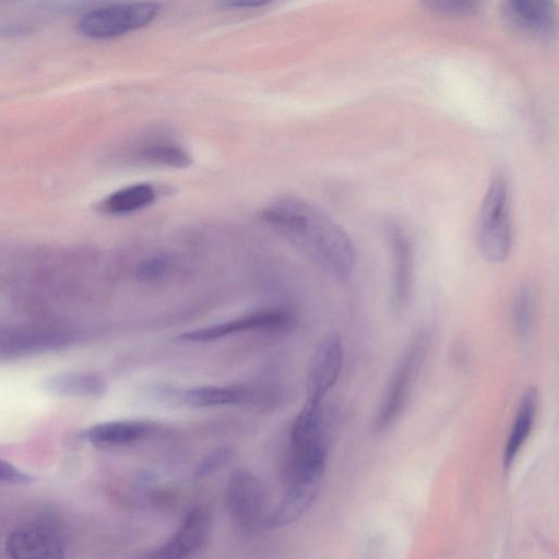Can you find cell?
I'll list each match as a JSON object with an SVG mask.
<instances>
[{
  "mask_svg": "<svg viewBox=\"0 0 559 559\" xmlns=\"http://www.w3.org/2000/svg\"><path fill=\"white\" fill-rule=\"evenodd\" d=\"M261 218L331 276L345 280L350 275L355 247L346 231L317 205L285 195L265 205Z\"/></svg>",
  "mask_w": 559,
  "mask_h": 559,
  "instance_id": "6da1fadb",
  "label": "cell"
},
{
  "mask_svg": "<svg viewBox=\"0 0 559 559\" xmlns=\"http://www.w3.org/2000/svg\"><path fill=\"white\" fill-rule=\"evenodd\" d=\"M510 193L506 177L496 175L483 199L476 227V242L483 258L499 264L510 255L512 226Z\"/></svg>",
  "mask_w": 559,
  "mask_h": 559,
  "instance_id": "7a4b0ae2",
  "label": "cell"
},
{
  "mask_svg": "<svg viewBox=\"0 0 559 559\" xmlns=\"http://www.w3.org/2000/svg\"><path fill=\"white\" fill-rule=\"evenodd\" d=\"M155 1H132L93 10L82 16L78 27L93 39H109L141 29L158 14Z\"/></svg>",
  "mask_w": 559,
  "mask_h": 559,
  "instance_id": "3957f363",
  "label": "cell"
},
{
  "mask_svg": "<svg viewBox=\"0 0 559 559\" xmlns=\"http://www.w3.org/2000/svg\"><path fill=\"white\" fill-rule=\"evenodd\" d=\"M427 344L425 333H418L409 343L374 418L373 428L377 432L385 431L403 412L425 360Z\"/></svg>",
  "mask_w": 559,
  "mask_h": 559,
  "instance_id": "277c9868",
  "label": "cell"
},
{
  "mask_svg": "<svg viewBox=\"0 0 559 559\" xmlns=\"http://www.w3.org/2000/svg\"><path fill=\"white\" fill-rule=\"evenodd\" d=\"M225 498L228 514L240 531L251 533L260 526L264 516L265 491L253 474L242 468L234 471Z\"/></svg>",
  "mask_w": 559,
  "mask_h": 559,
  "instance_id": "5b68a950",
  "label": "cell"
},
{
  "mask_svg": "<svg viewBox=\"0 0 559 559\" xmlns=\"http://www.w3.org/2000/svg\"><path fill=\"white\" fill-rule=\"evenodd\" d=\"M391 259V306L394 312H403L409 305L414 290L415 254L406 230L391 224L386 230Z\"/></svg>",
  "mask_w": 559,
  "mask_h": 559,
  "instance_id": "8992f818",
  "label": "cell"
},
{
  "mask_svg": "<svg viewBox=\"0 0 559 559\" xmlns=\"http://www.w3.org/2000/svg\"><path fill=\"white\" fill-rule=\"evenodd\" d=\"M324 469L290 471L288 489L282 501L265 519L269 530L280 528L297 522L314 502L321 485Z\"/></svg>",
  "mask_w": 559,
  "mask_h": 559,
  "instance_id": "52a82bcc",
  "label": "cell"
},
{
  "mask_svg": "<svg viewBox=\"0 0 559 559\" xmlns=\"http://www.w3.org/2000/svg\"><path fill=\"white\" fill-rule=\"evenodd\" d=\"M293 317L283 309L252 312L226 322L187 331L178 336L181 342L205 343L245 331L276 332L290 326Z\"/></svg>",
  "mask_w": 559,
  "mask_h": 559,
  "instance_id": "ba28073f",
  "label": "cell"
},
{
  "mask_svg": "<svg viewBox=\"0 0 559 559\" xmlns=\"http://www.w3.org/2000/svg\"><path fill=\"white\" fill-rule=\"evenodd\" d=\"M211 513L207 508L191 509L177 533L165 545L146 557L177 559L194 555L206 545L211 534Z\"/></svg>",
  "mask_w": 559,
  "mask_h": 559,
  "instance_id": "9c48e42d",
  "label": "cell"
},
{
  "mask_svg": "<svg viewBox=\"0 0 559 559\" xmlns=\"http://www.w3.org/2000/svg\"><path fill=\"white\" fill-rule=\"evenodd\" d=\"M343 365V346L338 334L326 335L318 345L307 376V400L322 402L335 384Z\"/></svg>",
  "mask_w": 559,
  "mask_h": 559,
  "instance_id": "30bf717a",
  "label": "cell"
},
{
  "mask_svg": "<svg viewBox=\"0 0 559 559\" xmlns=\"http://www.w3.org/2000/svg\"><path fill=\"white\" fill-rule=\"evenodd\" d=\"M12 558L43 559L63 557V542L57 531L43 525H27L12 531L5 539Z\"/></svg>",
  "mask_w": 559,
  "mask_h": 559,
  "instance_id": "8fae6325",
  "label": "cell"
},
{
  "mask_svg": "<svg viewBox=\"0 0 559 559\" xmlns=\"http://www.w3.org/2000/svg\"><path fill=\"white\" fill-rule=\"evenodd\" d=\"M501 11L507 23L525 35H547L555 26L554 0H503Z\"/></svg>",
  "mask_w": 559,
  "mask_h": 559,
  "instance_id": "7c38bea8",
  "label": "cell"
},
{
  "mask_svg": "<svg viewBox=\"0 0 559 559\" xmlns=\"http://www.w3.org/2000/svg\"><path fill=\"white\" fill-rule=\"evenodd\" d=\"M154 430V424L147 420H112L91 426L82 438L95 447L118 448L136 443Z\"/></svg>",
  "mask_w": 559,
  "mask_h": 559,
  "instance_id": "4fadbf2b",
  "label": "cell"
},
{
  "mask_svg": "<svg viewBox=\"0 0 559 559\" xmlns=\"http://www.w3.org/2000/svg\"><path fill=\"white\" fill-rule=\"evenodd\" d=\"M41 389L56 396L97 397L106 392V382L94 373L66 371L44 379Z\"/></svg>",
  "mask_w": 559,
  "mask_h": 559,
  "instance_id": "5bb4252c",
  "label": "cell"
},
{
  "mask_svg": "<svg viewBox=\"0 0 559 559\" xmlns=\"http://www.w3.org/2000/svg\"><path fill=\"white\" fill-rule=\"evenodd\" d=\"M537 401L538 394L535 388H530L522 396L516 417L503 450L502 464L506 471L512 466L532 431L537 411Z\"/></svg>",
  "mask_w": 559,
  "mask_h": 559,
  "instance_id": "9a60e30c",
  "label": "cell"
},
{
  "mask_svg": "<svg viewBox=\"0 0 559 559\" xmlns=\"http://www.w3.org/2000/svg\"><path fill=\"white\" fill-rule=\"evenodd\" d=\"M156 198L157 192L153 185L134 183L107 195L98 204V210L106 214H130L151 205Z\"/></svg>",
  "mask_w": 559,
  "mask_h": 559,
  "instance_id": "2e32d148",
  "label": "cell"
},
{
  "mask_svg": "<svg viewBox=\"0 0 559 559\" xmlns=\"http://www.w3.org/2000/svg\"><path fill=\"white\" fill-rule=\"evenodd\" d=\"M250 392L243 386H199L183 392L182 401L193 408L241 404L249 400Z\"/></svg>",
  "mask_w": 559,
  "mask_h": 559,
  "instance_id": "e0dca14e",
  "label": "cell"
},
{
  "mask_svg": "<svg viewBox=\"0 0 559 559\" xmlns=\"http://www.w3.org/2000/svg\"><path fill=\"white\" fill-rule=\"evenodd\" d=\"M143 159L167 167L183 169L191 166V155L180 145L174 143H153L141 151Z\"/></svg>",
  "mask_w": 559,
  "mask_h": 559,
  "instance_id": "ac0fdd59",
  "label": "cell"
},
{
  "mask_svg": "<svg viewBox=\"0 0 559 559\" xmlns=\"http://www.w3.org/2000/svg\"><path fill=\"white\" fill-rule=\"evenodd\" d=\"M533 296L528 285H522L515 295L513 304V325L516 334L526 336L532 328Z\"/></svg>",
  "mask_w": 559,
  "mask_h": 559,
  "instance_id": "d6986e66",
  "label": "cell"
},
{
  "mask_svg": "<svg viewBox=\"0 0 559 559\" xmlns=\"http://www.w3.org/2000/svg\"><path fill=\"white\" fill-rule=\"evenodd\" d=\"M235 457V452L229 447H221L205 455L197 465L193 476L206 478L227 466Z\"/></svg>",
  "mask_w": 559,
  "mask_h": 559,
  "instance_id": "ffe728a7",
  "label": "cell"
},
{
  "mask_svg": "<svg viewBox=\"0 0 559 559\" xmlns=\"http://www.w3.org/2000/svg\"><path fill=\"white\" fill-rule=\"evenodd\" d=\"M171 262L164 254H155L143 259L135 269V277L143 283H152L162 280L170 270Z\"/></svg>",
  "mask_w": 559,
  "mask_h": 559,
  "instance_id": "44dd1931",
  "label": "cell"
},
{
  "mask_svg": "<svg viewBox=\"0 0 559 559\" xmlns=\"http://www.w3.org/2000/svg\"><path fill=\"white\" fill-rule=\"evenodd\" d=\"M424 7L440 15L459 16L474 11L480 0H421Z\"/></svg>",
  "mask_w": 559,
  "mask_h": 559,
  "instance_id": "7402d4cb",
  "label": "cell"
},
{
  "mask_svg": "<svg viewBox=\"0 0 559 559\" xmlns=\"http://www.w3.org/2000/svg\"><path fill=\"white\" fill-rule=\"evenodd\" d=\"M0 480L11 484L25 485L33 481V477L11 463L0 460Z\"/></svg>",
  "mask_w": 559,
  "mask_h": 559,
  "instance_id": "603a6c76",
  "label": "cell"
},
{
  "mask_svg": "<svg viewBox=\"0 0 559 559\" xmlns=\"http://www.w3.org/2000/svg\"><path fill=\"white\" fill-rule=\"evenodd\" d=\"M273 0H224L226 8L233 9H255L269 5Z\"/></svg>",
  "mask_w": 559,
  "mask_h": 559,
  "instance_id": "cb8c5ba5",
  "label": "cell"
}]
</instances>
